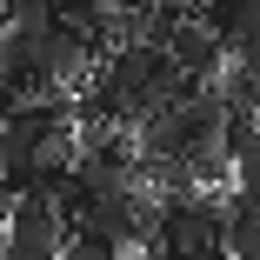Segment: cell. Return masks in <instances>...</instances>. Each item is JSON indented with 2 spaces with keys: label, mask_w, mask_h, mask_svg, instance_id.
<instances>
[{
  "label": "cell",
  "mask_w": 260,
  "mask_h": 260,
  "mask_svg": "<svg viewBox=\"0 0 260 260\" xmlns=\"http://www.w3.org/2000/svg\"><path fill=\"white\" fill-rule=\"evenodd\" d=\"M7 214H14V187L0 180V227H7Z\"/></svg>",
  "instance_id": "8fae6325"
},
{
  "label": "cell",
  "mask_w": 260,
  "mask_h": 260,
  "mask_svg": "<svg viewBox=\"0 0 260 260\" xmlns=\"http://www.w3.org/2000/svg\"><path fill=\"white\" fill-rule=\"evenodd\" d=\"M54 14H60V20H74V27H93L100 14H107V0H54Z\"/></svg>",
  "instance_id": "52a82bcc"
},
{
  "label": "cell",
  "mask_w": 260,
  "mask_h": 260,
  "mask_svg": "<svg viewBox=\"0 0 260 260\" xmlns=\"http://www.w3.org/2000/svg\"><path fill=\"white\" fill-rule=\"evenodd\" d=\"M127 247L114 240V234H100V227H67V247H60V260H120Z\"/></svg>",
  "instance_id": "5b68a950"
},
{
  "label": "cell",
  "mask_w": 260,
  "mask_h": 260,
  "mask_svg": "<svg viewBox=\"0 0 260 260\" xmlns=\"http://www.w3.org/2000/svg\"><path fill=\"white\" fill-rule=\"evenodd\" d=\"M167 54H174V67H180L193 87H214V80H220V67H227V47H220V34L207 27L200 14H180V27L167 34Z\"/></svg>",
  "instance_id": "7a4b0ae2"
},
{
  "label": "cell",
  "mask_w": 260,
  "mask_h": 260,
  "mask_svg": "<svg viewBox=\"0 0 260 260\" xmlns=\"http://www.w3.org/2000/svg\"><path fill=\"white\" fill-rule=\"evenodd\" d=\"M207 27L220 34L227 60L253 54V47H260V0H214V7H207Z\"/></svg>",
  "instance_id": "3957f363"
},
{
  "label": "cell",
  "mask_w": 260,
  "mask_h": 260,
  "mask_svg": "<svg viewBox=\"0 0 260 260\" xmlns=\"http://www.w3.org/2000/svg\"><path fill=\"white\" fill-rule=\"evenodd\" d=\"M0 87H7V67H0Z\"/></svg>",
  "instance_id": "4fadbf2b"
},
{
  "label": "cell",
  "mask_w": 260,
  "mask_h": 260,
  "mask_svg": "<svg viewBox=\"0 0 260 260\" xmlns=\"http://www.w3.org/2000/svg\"><path fill=\"white\" fill-rule=\"evenodd\" d=\"M180 260H234L227 247H200V253H180Z\"/></svg>",
  "instance_id": "30bf717a"
},
{
  "label": "cell",
  "mask_w": 260,
  "mask_h": 260,
  "mask_svg": "<svg viewBox=\"0 0 260 260\" xmlns=\"http://www.w3.org/2000/svg\"><path fill=\"white\" fill-rule=\"evenodd\" d=\"M220 247H227L234 260H260V207H247V200H227Z\"/></svg>",
  "instance_id": "277c9868"
},
{
  "label": "cell",
  "mask_w": 260,
  "mask_h": 260,
  "mask_svg": "<svg viewBox=\"0 0 260 260\" xmlns=\"http://www.w3.org/2000/svg\"><path fill=\"white\" fill-rule=\"evenodd\" d=\"M167 7H180V14H200V7H207V0H167Z\"/></svg>",
  "instance_id": "7c38bea8"
},
{
  "label": "cell",
  "mask_w": 260,
  "mask_h": 260,
  "mask_svg": "<svg viewBox=\"0 0 260 260\" xmlns=\"http://www.w3.org/2000/svg\"><path fill=\"white\" fill-rule=\"evenodd\" d=\"M54 14V0H0V27L7 20H47Z\"/></svg>",
  "instance_id": "ba28073f"
},
{
  "label": "cell",
  "mask_w": 260,
  "mask_h": 260,
  "mask_svg": "<svg viewBox=\"0 0 260 260\" xmlns=\"http://www.w3.org/2000/svg\"><path fill=\"white\" fill-rule=\"evenodd\" d=\"M240 67H247V80H253V114H260V47H253V54H240Z\"/></svg>",
  "instance_id": "9c48e42d"
},
{
  "label": "cell",
  "mask_w": 260,
  "mask_h": 260,
  "mask_svg": "<svg viewBox=\"0 0 260 260\" xmlns=\"http://www.w3.org/2000/svg\"><path fill=\"white\" fill-rule=\"evenodd\" d=\"M220 227H227V200L214 193H174L167 214H160V234H153V253L160 260H180V253H200V247H220Z\"/></svg>",
  "instance_id": "6da1fadb"
},
{
  "label": "cell",
  "mask_w": 260,
  "mask_h": 260,
  "mask_svg": "<svg viewBox=\"0 0 260 260\" xmlns=\"http://www.w3.org/2000/svg\"><path fill=\"white\" fill-rule=\"evenodd\" d=\"M234 200L260 207V147H253V153H240V160H234Z\"/></svg>",
  "instance_id": "8992f818"
}]
</instances>
